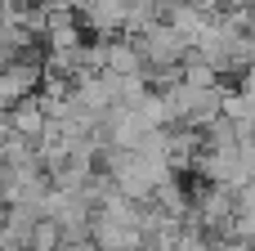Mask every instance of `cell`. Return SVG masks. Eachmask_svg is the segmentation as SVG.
Segmentation results:
<instances>
[{
  "mask_svg": "<svg viewBox=\"0 0 255 251\" xmlns=\"http://www.w3.org/2000/svg\"><path fill=\"white\" fill-rule=\"evenodd\" d=\"M108 180L126 193V198H134V202H152L157 198V189L166 184V180H175V166L170 162H161V157H148V153H126V148H108Z\"/></svg>",
  "mask_w": 255,
  "mask_h": 251,
  "instance_id": "1",
  "label": "cell"
},
{
  "mask_svg": "<svg viewBox=\"0 0 255 251\" xmlns=\"http://www.w3.org/2000/svg\"><path fill=\"white\" fill-rule=\"evenodd\" d=\"M139 49H143L148 67H184V58L193 54V49H188V40H184L170 22L148 27V31L139 36Z\"/></svg>",
  "mask_w": 255,
  "mask_h": 251,
  "instance_id": "2",
  "label": "cell"
},
{
  "mask_svg": "<svg viewBox=\"0 0 255 251\" xmlns=\"http://www.w3.org/2000/svg\"><path fill=\"white\" fill-rule=\"evenodd\" d=\"M40 85H45V63H36V58H13L0 67V103L4 108L31 99Z\"/></svg>",
  "mask_w": 255,
  "mask_h": 251,
  "instance_id": "3",
  "label": "cell"
},
{
  "mask_svg": "<svg viewBox=\"0 0 255 251\" xmlns=\"http://www.w3.org/2000/svg\"><path fill=\"white\" fill-rule=\"evenodd\" d=\"M90 238H94L99 251H148V229L143 225H126V220H112L103 211H94Z\"/></svg>",
  "mask_w": 255,
  "mask_h": 251,
  "instance_id": "4",
  "label": "cell"
},
{
  "mask_svg": "<svg viewBox=\"0 0 255 251\" xmlns=\"http://www.w3.org/2000/svg\"><path fill=\"white\" fill-rule=\"evenodd\" d=\"M126 13H130L126 0H81V22L90 31H99L103 40L117 36V31H126Z\"/></svg>",
  "mask_w": 255,
  "mask_h": 251,
  "instance_id": "5",
  "label": "cell"
},
{
  "mask_svg": "<svg viewBox=\"0 0 255 251\" xmlns=\"http://www.w3.org/2000/svg\"><path fill=\"white\" fill-rule=\"evenodd\" d=\"M9 126H13V135H22V139L40 144V139H45V130H49V112H45V108H40V99L31 94V99H22V103H13V108H9Z\"/></svg>",
  "mask_w": 255,
  "mask_h": 251,
  "instance_id": "6",
  "label": "cell"
},
{
  "mask_svg": "<svg viewBox=\"0 0 255 251\" xmlns=\"http://www.w3.org/2000/svg\"><path fill=\"white\" fill-rule=\"evenodd\" d=\"M108 72L117 76H148V58L134 40H108Z\"/></svg>",
  "mask_w": 255,
  "mask_h": 251,
  "instance_id": "7",
  "label": "cell"
},
{
  "mask_svg": "<svg viewBox=\"0 0 255 251\" xmlns=\"http://www.w3.org/2000/svg\"><path fill=\"white\" fill-rule=\"evenodd\" d=\"M224 117H229L238 130H247V135H251V130H255V94H247L242 85H238V90H229V85H224Z\"/></svg>",
  "mask_w": 255,
  "mask_h": 251,
  "instance_id": "8",
  "label": "cell"
},
{
  "mask_svg": "<svg viewBox=\"0 0 255 251\" xmlns=\"http://www.w3.org/2000/svg\"><path fill=\"white\" fill-rule=\"evenodd\" d=\"M152 202H157V211H166L170 220H188V216H193V207H188V193H184L175 180H166V184L157 189V198H152Z\"/></svg>",
  "mask_w": 255,
  "mask_h": 251,
  "instance_id": "9",
  "label": "cell"
},
{
  "mask_svg": "<svg viewBox=\"0 0 255 251\" xmlns=\"http://www.w3.org/2000/svg\"><path fill=\"white\" fill-rule=\"evenodd\" d=\"M27 251H63V225L40 220V225L31 229V243H27Z\"/></svg>",
  "mask_w": 255,
  "mask_h": 251,
  "instance_id": "10",
  "label": "cell"
},
{
  "mask_svg": "<svg viewBox=\"0 0 255 251\" xmlns=\"http://www.w3.org/2000/svg\"><path fill=\"white\" fill-rule=\"evenodd\" d=\"M175 251H211V243L197 234V229H184V238H179V247Z\"/></svg>",
  "mask_w": 255,
  "mask_h": 251,
  "instance_id": "11",
  "label": "cell"
},
{
  "mask_svg": "<svg viewBox=\"0 0 255 251\" xmlns=\"http://www.w3.org/2000/svg\"><path fill=\"white\" fill-rule=\"evenodd\" d=\"M242 90H247V94H255V67H247V72H242Z\"/></svg>",
  "mask_w": 255,
  "mask_h": 251,
  "instance_id": "12",
  "label": "cell"
},
{
  "mask_svg": "<svg viewBox=\"0 0 255 251\" xmlns=\"http://www.w3.org/2000/svg\"><path fill=\"white\" fill-rule=\"evenodd\" d=\"M251 13H255V0H251Z\"/></svg>",
  "mask_w": 255,
  "mask_h": 251,
  "instance_id": "13",
  "label": "cell"
}]
</instances>
